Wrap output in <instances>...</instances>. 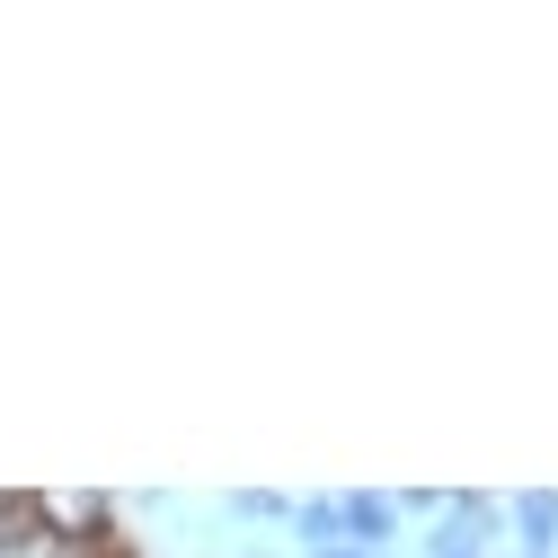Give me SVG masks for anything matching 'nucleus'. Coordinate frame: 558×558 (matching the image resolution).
Wrapping results in <instances>:
<instances>
[{
  "instance_id": "1",
  "label": "nucleus",
  "mask_w": 558,
  "mask_h": 558,
  "mask_svg": "<svg viewBox=\"0 0 558 558\" xmlns=\"http://www.w3.org/2000/svg\"><path fill=\"white\" fill-rule=\"evenodd\" d=\"M337 532L355 541V549H390V532H399V497H381V487L337 497Z\"/></svg>"
},
{
  "instance_id": "2",
  "label": "nucleus",
  "mask_w": 558,
  "mask_h": 558,
  "mask_svg": "<svg viewBox=\"0 0 558 558\" xmlns=\"http://www.w3.org/2000/svg\"><path fill=\"white\" fill-rule=\"evenodd\" d=\"M514 523H523V558H549L558 549V497H549V487L514 497Z\"/></svg>"
},
{
  "instance_id": "3",
  "label": "nucleus",
  "mask_w": 558,
  "mask_h": 558,
  "mask_svg": "<svg viewBox=\"0 0 558 558\" xmlns=\"http://www.w3.org/2000/svg\"><path fill=\"white\" fill-rule=\"evenodd\" d=\"M240 514H257V523H293V497H275V487H248V497H231Z\"/></svg>"
},
{
  "instance_id": "4",
  "label": "nucleus",
  "mask_w": 558,
  "mask_h": 558,
  "mask_svg": "<svg viewBox=\"0 0 558 558\" xmlns=\"http://www.w3.org/2000/svg\"><path fill=\"white\" fill-rule=\"evenodd\" d=\"M311 558H381V549H355V541H328V549H311Z\"/></svg>"
}]
</instances>
